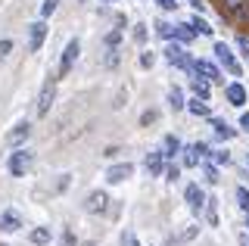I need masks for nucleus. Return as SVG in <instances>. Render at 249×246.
Wrapping results in <instances>:
<instances>
[{
	"instance_id": "1",
	"label": "nucleus",
	"mask_w": 249,
	"mask_h": 246,
	"mask_svg": "<svg viewBox=\"0 0 249 246\" xmlns=\"http://www.w3.org/2000/svg\"><path fill=\"white\" fill-rule=\"evenodd\" d=\"M215 56H218V63L224 66V72H228V75H233V78H240V75H243V69H240L237 56H233V50H231L224 41H215Z\"/></svg>"
},
{
	"instance_id": "2",
	"label": "nucleus",
	"mask_w": 249,
	"mask_h": 246,
	"mask_svg": "<svg viewBox=\"0 0 249 246\" xmlns=\"http://www.w3.org/2000/svg\"><path fill=\"white\" fill-rule=\"evenodd\" d=\"M31 162H35V156H31L28 150H16V153H10V162H6V168H10L13 178H25Z\"/></svg>"
},
{
	"instance_id": "3",
	"label": "nucleus",
	"mask_w": 249,
	"mask_h": 246,
	"mask_svg": "<svg viewBox=\"0 0 249 246\" xmlns=\"http://www.w3.org/2000/svg\"><path fill=\"white\" fill-rule=\"evenodd\" d=\"M165 59L171 66H178V69H187V72L193 75V56L187 53L181 44H168V50H165Z\"/></svg>"
},
{
	"instance_id": "4",
	"label": "nucleus",
	"mask_w": 249,
	"mask_h": 246,
	"mask_svg": "<svg viewBox=\"0 0 249 246\" xmlns=\"http://www.w3.org/2000/svg\"><path fill=\"white\" fill-rule=\"evenodd\" d=\"M78 53H81V44H78V37H72V41L66 44V50H62V59H59V78H66V75L72 72Z\"/></svg>"
},
{
	"instance_id": "5",
	"label": "nucleus",
	"mask_w": 249,
	"mask_h": 246,
	"mask_svg": "<svg viewBox=\"0 0 249 246\" xmlns=\"http://www.w3.org/2000/svg\"><path fill=\"white\" fill-rule=\"evenodd\" d=\"M199 75H202L209 84H212V81H224L221 72H218V69L209 63V59H193V75H190V78H199Z\"/></svg>"
},
{
	"instance_id": "6",
	"label": "nucleus",
	"mask_w": 249,
	"mask_h": 246,
	"mask_svg": "<svg viewBox=\"0 0 249 246\" xmlns=\"http://www.w3.org/2000/svg\"><path fill=\"white\" fill-rule=\"evenodd\" d=\"M53 100H56V81L50 78V81L41 88V97H37V115H47V112H50Z\"/></svg>"
},
{
	"instance_id": "7",
	"label": "nucleus",
	"mask_w": 249,
	"mask_h": 246,
	"mask_svg": "<svg viewBox=\"0 0 249 246\" xmlns=\"http://www.w3.org/2000/svg\"><path fill=\"white\" fill-rule=\"evenodd\" d=\"M131 175H134V165L131 162H115V165L106 168V181L109 184H122V181H128Z\"/></svg>"
},
{
	"instance_id": "8",
	"label": "nucleus",
	"mask_w": 249,
	"mask_h": 246,
	"mask_svg": "<svg viewBox=\"0 0 249 246\" xmlns=\"http://www.w3.org/2000/svg\"><path fill=\"white\" fill-rule=\"evenodd\" d=\"M44 37H47V25H44V22H31V25H28V50L37 53L41 44H44Z\"/></svg>"
},
{
	"instance_id": "9",
	"label": "nucleus",
	"mask_w": 249,
	"mask_h": 246,
	"mask_svg": "<svg viewBox=\"0 0 249 246\" xmlns=\"http://www.w3.org/2000/svg\"><path fill=\"white\" fill-rule=\"evenodd\" d=\"M184 196H187V203H190L193 212H202V209H206V193H202L199 184H190V187L184 190Z\"/></svg>"
},
{
	"instance_id": "10",
	"label": "nucleus",
	"mask_w": 249,
	"mask_h": 246,
	"mask_svg": "<svg viewBox=\"0 0 249 246\" xmlns=\"http://www.w3.org/2000/svg\"><path fill=\"white\" fill-rule=\"evenodd\" d=\"M224 97H228L231 106H243L249 94H246V88H243L240 81H233V84H228V88H224Z\"/></svg>"
},
{
	"instance_id": "11",
	"label": "nucleus",
	"mask_w": 249,
	"mask_h": 246,
	"mask_svg": "<svg viewBox=\"0 0 249 246\" xmlns=\"http://www.w3.org/2000/svg\"><path fill=\"white\" fill-rule=\"evenodd\" d=\"M28 134H31V125H28V122H19V125L6 134V143H10V147H19V143L28 141Z\"/></svg>"
},
{
	"instance_id": "12",
	"label": "nucleus",
	"mask_w": 249,
	"mask_h": 246,
	"mask_svg": "<svg viewBox=\"0 0 249 246\" xmlns=\"http://www.w3.org/2000/svg\"><path fill=\"white\" fill-rule=\"evenodd\" d=\"M146 172H150L153 175V178H156V175H162V172H165V153H162V150H156V153H150V156H146Z\"/></svg>"
},
{
	"instance_id": "13",
	"label": "nucleus",
	"mask_w": 249,
	"mask_h": 246,
	"mask_svg": "<svg viewBox=\"0 0 249 246\" xmlns=\"http://www.w3.org/2000/svg\"><path fill=\"white\" fill-rule=\"evenodd\" d=\"M106 203H109V196L103 193V190H93V193L88 196V203H84V209H88V212H103Z\"/></svg>"
},
{
	"instance_id": "14",
	"label": "nucleus",
	"mask_w": 249,
	"mask_h": 246,
	"mask_svg": "<svg viewBox=\"0 0 249 246\" xmlns=\"http://www.w3.org/2000/svg\"><path fill=\"white\" fill-rule=\"evenodd\" d=\"M19 228H22V218L13 209L0 212V230H10V234H13V230H19Z\"/></svg>"
},
{
	"instance_id": "15",
	"label": "nucleus",
	"mask_w": 249,
	"mask_h": 246,
	"mask_svg": "<svg viewBox=\"0 0 249 246\" xmlns=\"http://www.w3.org/2000/svg\"><path fill=\"white\" fill-rule=\"evenodd\" d=\"M184 165H187V168H199V165H202L199 143H193V147H184Z\"/></svg>"
},
{
	"instance_id": "16",
	"label": "nucleus",
	"mask_w": 249,
	"mask_h": 246,
	"mask_svg": "<svg viewBox=\"0 0 249 246\" xmlns=\"http://www.w3.org/2000/svg\"><path fill=\"white\" fill-rule=\"evenodd\" d=\"M212 128H215V134L221 137V141H231V137H237V128H231L228 122H221V119H212Z\"/></svg>"
},
{
	"instance_id": "17",
	"label": "nucleus",
	"mask_w": 249,
	"mask_h": 246,
	"mask_svg": "<svg viewBox=\"0 0 249 246\" xmlns=\"http://www.w3.org/2000/svg\"><path fill=\"white\" fill-rule=\"evenodd\" d=\"M196 234H199V225H193V228H184L178 237H171V246H184V243H190Z\"/></svg>"
},
{
	"instance_id": "18",
	"label": "nucleus",
	"mask_w": 249,
	"mask_h": 246,
	"mask_svg": "<svg viewBox=\"0 0 249 246\" xmlns=\"http://www.w3.org/2000/svg\"><path fill=\"white\" fill-rule=\"evenodd\" d=\"M193 37H196V32H193V25H190V22H187V25H175V41L190 44Z\"/></svg>"
},
{
	"instance_id": "19",
	"label": "nucleus",
	"mask_w": 249,
	"mask_h": 246,
	"mask_svg": "<svg viewBox=\"0 0 249 246\" xmlns=\"http://www.w3.org/2000/svg\"><path fill=\"white\" fill-rule=\"evenodd\" d=\"M187 109H190L193 115H212V109H209V100H199V97H193L190 103H187Z\"/></svg>"
},
{
	"instance_id": "20",
	"label": "nucleus",
	"mask_w": 249,
	"mask_h": 246,
	"mask_svg": "<svg viewBox=\"0 0 249 246\" xmlns=\"http://www.w3.org/2000/svg\"><path fill=\"white\" fill-rule=\"evenodd\" d=\"M28 240L35 243V246H44V243H50V228H35L28 234Z\"/></svg>"
},
{
	"instance_id": "21",
	"label": "nucleus",
	"mask_w": 249,
	"mask_h": 246,
	"mask_svg": "<svg viewBox=\"0 0 249 246\" xmlns=\"http://www.w3.org/2000/svg\"><path fill=\"white\" fill-rule=\"evenodd\" d=\"M190 25H193V32H196V35H206V37H212V32H215V28L209 25L206 19H199V16H193V19H190Z\"/></svg>"
},
{
	"instance_id": "22",
	"label": "nucleus",
	"mask_w": 249,
	"mask_h": 246,
	"mask_svg": "<svg viewBox=\"0 0 249 246\" xmlns=\"http://www.w3.org/2000/svg\"><path fill=\"white\" fill-rule=\"evenodd\" d=\"M190 88H193V94H196L199 100H209V90H212V88H209V81H206V78H193Z\"/></svg>"
},
{
	"instance_id": "23",
	"label": "nucleus",
	"mask_w": 249,
	"mask_h": 246,
	"mask_svg": "<svg viewBox=\"0 0 249 246\" xmlns=\"http://www.w3.org/2000/svg\"><path fill=\"white\" fill-rule=\"evenodd\" d=\"M168 103H171V109H187L181 88H171V90H168Z\"/></svg>"
},
{
	"instance_id": "24",
	"label": "nucleus",
	"mask_w": 249,
	"mask_h": 246,
	"mask_svg": "<svg viewBox=\"0 0 249 246\" xmlns=\"http://www.w3.org/2000/svg\"><path fill=\"white\" fill-rule=\"evenodd\" d=\"M184 147H181V141H178V137H165V156H178V153H181Z\"/></svg>"
},
{
	"instance_id": "25",
	"label": "nucleus",
	"mask_w": 249,
	"mask_h": 246,
	"mask_svg": "<svg viewBox=\"0 0 249 246\" xmlns=\"http://www.w3.org/2000/svg\"><path fill=\"white\" fill-rule=\"evenodd\" d=\"M202 175H206L209 184H218V181H221V178H218V168H215L212 162H202Z\"/></svg>"
},
{
	"instance_id": "26",
	"label": "nucleus",
	"mask_w": 249,
	"mask_h": 246,
	"mask_svg": "<svg viewBox=\"0 0 249 246\" xmlns=\"http://www.w3.org/2000/svg\"><path fill=\"white\" fill-rule=\"evenodd\" d=\"M103 66H106V69H115V66H119V47H109V50H106Z\"/></svg>"
},
{
	"instance_id": "27",
	"label": "nucleus",
	"mask_w": 249,
	"mask_h": 246,
	"mask_svg": "<svg viewBox=\"0 0 249 246\" xmlns=\"http://www.w3.org/2000/svg\"><path fill=\"white\" fill-rule=\"evenodd\" d=\"M156 32H159V37L171 41V37H175V25H168V22H159V25H156Z\"/></svg>"
},
{
	"instance_id": "28",
	"label": "nucleus",
	"mask_w": 249,
	"mask_h": 246,
	"mask_svg": "<svg viewBox=\"0 0 249 246\" xmlns=\"http://www.w3.org/2000/svg\"><path fill=\"white\" fill-rule=\"evenodd\" d=\"M237 203H240V209L249 212V190L246 187H237Z\"/></svg>"
},
{
	"instance_id": "29",
	"label": "nucleus",
	"mask_w": 249,
	"mask_h": 246,
	"mask_svg": "<svg viewBox=\"0 0 249 246\" xmlns=\"http://www.w3.org/2000/svg\"><path fill=\"white\" fill-rule=\"evenodd\" d=\"M209 156H212V162H218V165H228L231 162V156H228V153H224V150H209Z\"/></svg>"
},
{
	"instance_id": "30",
	"label": "nucleus",
	"mask_w": 249,
	"mask_h": 246,
	"mask_svg": "<svg viewBox=\"0 0 249 246\" xmlns=\"http://www.w3.org/2000/svg\"><path fill=\"white\" fill-rule=\"evenodd\" d=\"M56 6H59V0H44L41 16H44V19H47V16H53V13H56Z\"/></svg>"
},
{
	"instance_id": "31",
	"label": "nucleus",
	"mask_w": 249,
	"mask_h": 246,
	"mask_svg": "<svg viewBox=\"0 0 249 246\" xmlns=\"http://www.w3.org/2000/svg\"><path fill=\"white\" fill-rule=\"evenodd\" d=\"M243 3L246 0H224V6H228L231 13H237V16H243Z\"/></svg>"
},
{
	"instance_id": "32",
	"label": "nucleus",
	"mask_w": 249,
	"mask_h": 246,
	"mask_svg": "<svg viewBox=\"0 0 249 246\" xmlns=\"http://www.w3.org/2000/svg\"><path fill=\"white\" fill-rule=\"evenodd\" d=\"M119 41H122V28H115V32L106 35V44H109V47H119Z\"/></svg>"
},
{
	"instance_id": "33",
	"label": "nucleus",
	"mask_w": 249,
	"mask_h": 246,
	"mask_svg": "<svg viewBox=\"0 0 249 246\" xmlns=\"http://www.w3.org/2000/svg\"><path fill=\"white\" fill-rule=\"evenodd\" d=\"M156 119H159V112H156V109H146L143 115H140V125H153Z\"/></svg>"
},
{
	"instance_id": "34",
	"label": "nucleus",
	"mask_w": 249,
	"mask_h": 246,
	"mask_svg": "<svg viewBox=\"0 0 249 246\" xmlns=\"http://www.w3.org/2000/svg\"><path fill=\"white\" fill-rule=\"evenodd\" d=\"M165 178H168V181H178V178H181V168H178L175 162L165 165Z\"/></svg>"
},
{
	"instance_id": "35",
	"label": "nucleus",
	"mask_w": 249,
	"mask_h": 246,
	"mask_svg": "<svg viewBox=\"0 0 249 246\" xmlns=\"http://www.w3.org/2000/svg\"><path fill=\"white\" fill-rule=\"evenodd\" d=\"M134 41L137 44H146V25H134Z\"/></svg>"
},
{
	"instance_id": "36",
	"label": "nucleus",
	"mask_w": 249,
	"mask_h": 246,
	"mask_svg": "<svg viewBox=\"0 0 249 246\" xmlns=\"http://www.w3.org/2000/svg\"><path fill=\"white\" fill-rule=\"evenodd\" d=\"M153 63H156V53H153V50H146L143 56H140V66H143V69H150Z\"/></svg>"
},
{
	"instance_id": "37",
	"label": "nucleus",
	"mask_w": 249,
	"mask_h": 246,
	"mask_svg": "<svg viewBox=\"0 0 249 246\" xmlns=\"http://www.w3.org/2000/svg\"><path fill=\"white\" fill-rule=\"evenodd\" d=\"M122 246H140V243H137V237L131 234V230H124V234H122Z\"/></svg>"
},
{
	"instance_id": "38",
	"label": "nucleus",
	"mask_w": 249,
	"mask_h": 246,
	"mask_svg": "<svg viewBox=\"0 0 249 246\" xmlns=\"http://www.w3.org/2000/svg\"><path fill=\"white\" fill-rule=\"evenodd\" d=\"M237 47L243 50V56L249 59V37H243V35H240V37H237Z\"/></svg>"
},
{
	"instance_id": "39",
	"label": "nucleus",
	"mask_w": 249,
	"mask_h": 246,
	"mask_svg": "<svg viewBox=\"0 0 249 246\" xmlns=\"http://www.w3.org/2000/svg\"><path fill=\"white\" fill-rule=\"evenodd\" d=\"M10 50H13V41H10V37H3V41H0V56H6Z\"/></svg>"
},
{
	"instance_id": "40",
	"label": "nucleus",
	"mask_w": 249,
	"mask_h": 246,
	"mask_svg": "<svg viewBox=\"0 0 249 246\" xmlns=\"http://www.w3.org/2000/svg\"><path fill=\"white\" fill-rule=\"evenodd\" d=\"M62 246H75V234H72V230H66V234H62Z\"/></svg>"
},
{
	"instance_id": "41",
	"label": "nucleus",
	"mask_w": 249,
	"mask_h": 246,
	"mask_svg": "<svg viewBox=\"0 0 249 246\" xmlns=\"http://www.w3.org/2000/svg\"><path fill=\"white\" fill-rule=\"evenodd\" d=\"M162 10H178V0H159Z\"/></svg>"
},
{
	"instance_id": "42",
	"label": "nucleus",
	"mask_w": 249,
	"mask_h": 246,
	"mask_svg": "<svg viewBox=\"0 0 249 246\" xmlns=\"http://www.w3.org/2000/svg\"><path fill=\"white\" fill-rule=\"evenodd\" d=\"M240 128H243V131H249V112L240 115Z\"/></svg>"
},
{
	"instance_id": "43",
	"label": "nucleus",
	"mask_w": 249,
	"mask_h": 246,
	"mask_svg": "<svg viewBox=\"0 0 249 246\" xmlns=\"http://www.w3.org/2000/svg\"><path fill=\"white\" fill-rule=\"evenodd\" d=\"M240 246H249V234H240Z\"/></svg>"
},
{
	"instance_id": "44",
	"label": "nucleus",
	"mask_w": 249,
	"mask_h": 246,
	"mask_svg": "<svg viewBox=\"0 0 249 246\" xmlns=\"http://www.w3.org/2000/svg\"><path fill=\"white\" fill-rule=\"evenodd\" d=\"M190 3L196 6V10H202V6H206V3H202V0H190Z\"/></svg>"
},
{
	"instance_id": "45",
	"label": "nucleus",
	"mask_w": 249,
	"mask_h": 246,
	"mask_svg": "<svg viewBox=\"0 0 249 246\" xmlns=\"http://www.w3.org/2000/svg\"><path fill=\"white\" fill-rule=\"evenodd\" d=\"M100 3H115V0H100Z\"/></svg>"
},
{
	"instance_id": "46",
	"label": "nucleus",
	"mask_w": 249,
	"mask_h": 246,
	"mask_svg": "<svg viewBox=\"0 0 249 246\" xmlns=\"http://www.w3.org/2000/svg\"><path fill=\"white\" fill-rule=\"evenodd\" d=\"M246 228H249V215H246Z\"/></svg>"
},
{
	"instance_id": "47",
	"label": "nucleus",
	"mask_w": 249,
	"mask_h": 246,
	"mask_svg": "<svg viewBox=\"0 0 249 246\" xmlns=\"http://www.w3.org/2000/svg\"><path fill=\"white\" fill-rule=\"evenodd\" d=\"M246 165H249V159H246Z\"/></svg>"
}]
</instances>
